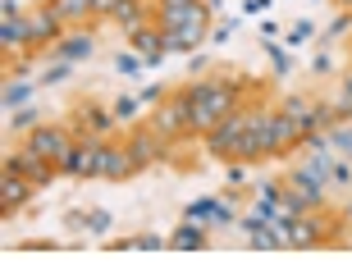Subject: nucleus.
<instances>
[{"label": "nucleus", "instance_id": "f257e3e1", "mask_svg": "<svg viewBox=\"0 0 352 274\" xmlns=\"http://www.w3.org/2000/svg\"><path fill=\"white\" fill-rule=\"evenodd\" d=\"M151 128H156L160 137H170V142L197 137V128H192V96H188V87H179L174 96H165V101L156 105V115H151Z\"/></svg>", "mask_w": 352, "mask_h": 274}, {"label": "nucleus", "instance_id": "f03ea898", "mask_svg": "<svg viewBox=\"0 0 352 274\" xmlns=\"http://www.w3.org/2000/svg\"><path fill=\"white\" fill-rule=\"evenodd\" d=\"M115 124H119V115L110 110V105H101V101H78L74 105V137H96V142H110V133H115Z\"/></svg>", "mask_w": 352, "mask_h": 274}, {"label": "nucleus", "instance_id": "7ed1b4c3", "mask_svg": "<svg viewBox=\"0 0 352 274\" xmlns=\"http://www.w3.org/2000/svg\"><path fill=\"white\" fill-rule=\"evenodd\" d=\"M74 142H78V137H74V128H69V124H37L32 133H23V146H32L37 156L55 160V165L65 160V151Z\"/></svg>", "mask_w": 352, "mask_h": 274}, {"label": "nucleus", "instance_id": "20e7f679", "mask_svg": "<svg viewBox=\"0 0 352 274\" xmlns=\"http://www.w3.org/2000/svg\"><path fill=\"white\" fill-rule=\"evenodd\" d=\"M101 146L105 142H96V137H78L60 160V174L65 179H101Z\"/></svg>", "mask_w": 352, "mask_h": 274}, {"label": "nucleus", "instance_id": "39448f33", "mask_svg": "<svg viewBox=\"0 0 352 274\" xmlns=\"http://www.w3.org/2000/svg\"><path fill=\"white\" fill-rule=\"evenodd\" d=\"M248 124H252V115L243 110V105H238L234 115H224L220 124L206 133V151H210L215 160H229V156H234V142L243 137V133H248Z\"/></svg>", "mask_w": 352, "mask_h": 274}, {"label": "nucleus", "instance_id": "423d86ee", "mask_svg": "<svg viewBox=\"0 0 352 274\" xmlns=\"http://www.w3.org/2000/svg\"><path fill=\"white\" fill-rule=\"evenodd\" d=\"M5 170H14V174H23L32 187H46L51 179H60V165L55 160H46V156H37L32 146H19L10 160H5Z\"/></svg>", "mask_w": 352, "mask_h": 274}, {"label": "nucleus", "instance_id": "0eeeda50", "mask_svg": "<svg viewBox=\"0 0 352 274\" xmlns=\"http://www.w3.org/2000/svg\"><path fill=\"white\" fill-rule=\"evenodd\" d=\"M65 32H69V23L55 14L51 0H46V5H37V10H28V37H32V46H55Z\"/></svg>", "mask_w": 352, "mask_h": 274}, {"label": "nucleus", "instance_id": "6e6552de", "mask_svg": "<svg viewBox=\"0 0 352 274\" xmlns=\"http://www.w3.org/2000/svg\"><path fill=\"white\" fill-rule=\"evenodd\" d=\"M124 142H129V151H133V160H138V170H146V165H156V160H165L170 156V137H160L156 128H151V124H146V128H133L129 137H124Z\"/></svg>", "mask_w": 352, "mask_h": 274}, {"label": "nucleus", "instance_id": "1a4fd4ad", "mask_svg": "<svg viewBox=\"0 0 352 274\" xmlns=\"http://www.w3.org/2000/svg\"><path fill=\"white\" fill-rule=\"evenodd\" d=\"M165 41H170V51L197 55V46H206V41H210V10H201L197 19H188L179 32H165Z\"/></svg>", "mask_w": 352, "mask_h": 274}, {"label": "nucleus", "instance_id": "9d476101", "mask_svg": "<svg viewBox=\"0 0 352 274\" xmlns=\"http://www.w3.org/2000/svg\"><path fill=\"white\" fill-rule=\"evenodd\" d=\"M133 174H138V160H133L129 142H124V146L105 142L101 146V179L105 183H124V179H133Z\"/></svg>", "mask_w": 352, "mask_h": 274}, {"label": "nucleus", "instance_id": "9b49d317", "mask_svg": "<svg viewBox=\"0 0 352 274\" xmlns=\"http://www.w3.org/2000/svg\"><path fill=\"white\" fill-rule=\"evenodd\" d=\"M151 10H156V23L165 27V32H179L188 19H197V14L206 10L201 0H151Z\"/></svg>", "mask_w": 352, "mask_h": 274}, {"label": "nucleus", "instance_id": "f8f14e48", "mask_svg": "<svg viewBox=\"0 0 352 274\" xmlns=\"http://www.w3.org/2000/svg\"><path fill=\"white\" fill-rule=\"evenodd\" d=\"M51 55L74 60V65H78V60H91V55H96V32H91V27H74V32H65V37L51 46Z\"/></svg>", "mask_w": 352, "mask_h": 274}, {"label": "nucleus", "instance_id": "ddd939ff", "mask_svg": "<svg viewBox=\"0 0 352 274\" xmlns=\"http://www.w3.org/2000/svg\"><path fill=\"white\" fill-rule=\"evenodd\" d=\"M32 183L23 179V174H14V170H5V183H0V210H5V220H10L14 210H23L28 201H32Z\"/></svg>", "mask_w": 352, "mask_h": 274}, {"label": "nucleus", "instance_id": "4468645a", "mask_svg": "<svg viewBox=\"0 0 352 274\" xmlns=\"http://www.w3.org/2000/svg\"><path fill=\"white\" fill-rule=\"evenodd\" d=\"M170 247H179V251H206L210 247V229H206V224H197V220H183L179 229L170 233Z\"/></svg>", "mask_w": 352, "mask_h": 274}, {"label": "nucleus", "instance_id": "2eb2a0df", "mask_svg": "<svg viewBox=\"0 0 352 274\" xmlns=\"http://www.w3.org/2000/svg\"><path fill=\"white\" fill-rule=\"evenodd\" d=\"M0 46H5V51L32 46V37H28V10H19V14H5V19H0Z\"/></svg>", "mask_w": 352, "mask_h": 274}, {"label": "nucleus", "instance_id": "dca6fc26", "mask_svg": "<svg viewBox=\"0 0 352 274\" xmlns=\"http://www.w3.org/2000/svg\"><path fill=\"white\" fill-rule=\"evenodd\" d=\"M51 5L65 23H87L91 14H96V0H51Z\"/></svg>", "mask_w": 352, "mask_h": 274}, {"label": "nucleus", "instance_id": "f3484780", "mask_svg": "<svg viewBox=\"0 0 352 274\" xmlns=\"http://www.w3.org/2000/svg\"><path fill=\"white\" fill-rule=\"evenodd\" d=\"M215 206H220V196H197V201H188L183 206V220H197V224H215Z\"/></svg>", "mask_w": 352, "mask_h": 274}, {"label": "nucleus", "instance_id": "a211bd4d", "mask_svg": "<svg viewBox=\"0 0 352 274\" xmlns=\"http://www.w3.org/2000/svg\"><path fill=\"white\" fill-rule=\"evenodd\" d=\"M325 137H329V146L339 151V156H352V119H334L325 128Z\"/></svg>", "mask_w": 352, "mask_h": 274}, {"label": "nucleus", "instance_id": "6ab92c4d", "mask_svg": "<svg viewBox=\"0 0 352 274\" xmlns=\"http://www.w3.org/2000/svg\"><path fill=\"white\" fill-rule=\"evenodd\" d=\"M329 187H334V192H348L352 187V156H334V165H329Z\"/></svg>", "mask_w": 352, "mask_h": 274}, {"label": "nucleus", "instance_id": "aec40b11", "mask_svg": "<svg viewBox=\"0 0 352 274\" xmlns=\"http://www.w3.org/2000/svg\"><path fill=\"white\" fill-rule=\"evenodd\" d=\"M348 32H352V14H334V19L325 23V32H320V41H316V46H334V41L348 37Z\"/></svg>", "mask_w": 352, "mask_h": 274}, {"label": "nucleus", "instance_id": "412c9836", "mask_svg": "<svg viewBox=\"0 0 352 274\" xmlns=\"http://www.w3.org/2000/svg\"><path fill=\"white\" fill-rule=\"evenodd\" d=\"M32 91H37V82H5V110H19V105L32 101Z\"/></svg>", "mask_w": 352, "mask_h": 274}, {"label": "nucleus", "instance_id": "4be33fe9", "mask_svg": "<svg viewBox=\"0 0 352 274\" xmlns=\"http://www.w3.org/2000/svg\"><path fill=\"white\" fill-rule=\"evenodd\" d=\"M41 124V115L32 110V105H19V110H10V128L14 133H32Z\"/></svg>", "mask_w": 352, "mask_h": 274}, {"label": "nucleus", "instance_id": "5701e85b", "mask_svg": "<svg viewBox=\"0 0 352 274\" xmlns=\"http://www.w3.org/2000/svg\"><path fill=\"white\" fill-rule=\"evenodd\" d=\"M87 229H91L96 238H105L110 229H115V215H110V210H101V206H91V210H87Z\"/></svg>", "mask_w": 352, "mask_h": 274}, {"label": "nucleus", "instance_id": "b1692460", "mask_svg": "<svg viewBox=\"0 0 352 274\" xmlns=\"http://www.w3.org/2000/svg\"><path fill=\"white\" fill-rule=\"evenodd\" d=\"M69 73H74V60H60V55H55V65L41 69V78H37V82H46V87H51V82H65Z\"/></svg>", "mask_w": 352, "mask_h": 274}, {"label": "nucleus", "instance_id": "393cba45", "mask_svg": "<svg viewBox=\"0 0 352 274\" xmlns=\"http://www.w3.org/2000/svg\"><path fill=\"white\" fill-rule=\"evenodd\" d=\"M265 55H270V69H274V78H288V69H293V60H288V46H265Z\"/></svg>", "mask_w": 352, "mask_h": 274}, {"label": "nucleus", "instance_id": "a878e982", "mask_svg": "<svg viewBox=\"0 0 352 274\" xmlns=\"http://www.w3.org/2000/svg\"><path fill=\"white\" fill-rule=\"evenodd\" d=\"M329 101H334V110H339L343 119H352V82L339 78V87H334V96H329Z\"/></svg>", "mask_w": 352, "mask_h": 274}, {"label": "nucleus", "instance_id": "bb28decb", "mask_svg": "<svg viewBox=\"0 0 352 274\" xmlns=\"http://www.w3.org/2000/svg\"><path fill=\"white\" fill-rule=\"evenodd\" d=\"M307 37H316V23H311V19H298V23L284 32V46H302Z\"/></svg>", "mask_w": 352, "mask_h": 274}, {"label": "nucleus", "instance_id": "cd10ccee", "mask_svg": "<svg viewBox=\"0 0 352 274\" xmlns=\"http://www.w3.org/2000/svg\"><path fill=\"white\" fill-rule=\"evenodd\" d=\"M311 73L316 78H334V46H320V55L311 60Z\"/></svg>", "mask_w": 352, "mask_h": 274}, {"label": "nucleus", "instance_id": "c85d7f7f", "mask_svg": "<svg viewBox=\"0 0 352 274\" xmlns=\"http://www.w3.org/2000/svg\"><path fill=\"white\" fill-rule=\"evenodd\" d=\"M138 105H142V96H129V91H124V96H115V101H110V110H115L119 124H124V119L138 115Z\"/></svg>", "mask_w": 352, "mask_h": 274}, {"label": "nucleus", "instance_id": "c756f323", "mask_svg": "<svg viewBox=\"0 0 352 274\" xmlns=\"http://www.w3.org/2000/svg\"><path fill=\"white\" fill-rule=\"evenodd\" d=\"M115 69H119V73H138V69H146V60L138 51H119L115 55Z\"/></svg>", "mask_w": 352, "mask_h": 274}, {"label": "nucleus", "instance_id": "7c9ffc66", "mask_svg": "<svg viewBox=\"0 0 352 274\" xmlns=\"http://www.w3.org/2000/svg\"><path fill=\"white\" fill-rule=\"evenodd\" d=\"M138 247H142V251H160V247H170V238H160V233H138Z\"/></svg>", "mask_w": 352, "mask_h": 274}, {"label": "nucleus", "instance_id": "2f4dec72", "mask_svg": "<svg viewBox=\"0 0 352 274\" xmlns=\"http://www.w3.org/2000/svg\"><path fill=\"white\" fill-rule=\"evenodd\" d=\"M165 96H170V91L160 87V82H151V87H142V105H160Z\"/></svg>", "mask_w": 352, "mask_h": 274}, {"label": "nucleus", "instance_id": "473e14b6", "mask_svg": "<svg viewBox=\"0 0 352 274\" xmlns=\"http://www.w3.org/2000/svg\"><path fill=\"white\" fill-rule=\"evenodd\" d=\"M188 69H192V78H197V73H206V69H210V60H206V55H192V65H188Z\"/></svg>", "mask_w": 352, "mask_h": 274}, {"label": "nucleus", "instance_id": "72a5a7b5", "mask_svg": "<svg viewBox=\"0 0 352 274\" xmlns=\"http://www.w3.org/2000/svg\"><path fill=\"white\" fill-rule=\"evenodd\" d=\"M243 10H248V14H265V10H270V0H248Z\"/></svg>", "mask_w": 352, "mask_h": 274}, {"label": "nucleus", "instance_id": "f704fd0d", "mask_svg": "<svg viewBox=\"0 0 352 274\" xmlns=\"http://www.w3.org/2000/svg\"><path fill=\"white\" fill-rule=\"evenodd\" d=\"M261 37L274 41V37H279V23H270V19H265V23H261Z\"/></svg>", "mask_w": 352, "mask_h": 274}, {"label": "nucleus", "instance_id": "c9c22d12", "mask_svg": "<svg viewBox=\"0 0 352 274\" xmlns=\"http://www.w3.org/2000/svg\"><path fill=\"white\" fill-rule=\"evenodd\" d=\"M201 5H206L210 14H220V10H224V0H201Z\"/></svg>", "mask_w": 352, "mask_h": 274}, {"label": "nucleus", "instance_id": "e433bc0d", "mask_svg": "<svg viewBox=\"0 0 352 274\" xmlns=\"http://www.w3.org/2000/svg\"><path fill=\"white\" fill-rule=\"evenodd\" d=\"M334 5H343V10H352V0H334Z\"/></svg>", "mask_w": 352, "mask_h": 274}, {"label": "nucleus", "instance_id": "4c0bfd02", "mask_svg": "<svg viewBox=\"0 0 352 274\" xmlns=\"http://www.w3.org/2000/svg\"><path fill=\"white\" fill-rule=\"evenodd\" d=\"M348 192H352V187H348ZM343 210H348V215H352V201H348V206H343Z\"/></svg>", "mask_w": 352, "mask_h": 274}]
</instances>
